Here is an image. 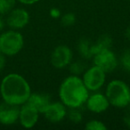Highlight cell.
I'll return each mask as SVG.
<instances>
[{"label":"cell","instance_id":"obj_1","mask_svg":"<svg viewBox=\"0 0 130 130\" xmlns=\"http://www.w3.org/2000/svg\"><path fill=\"white\" fill-rule=\"evenodd\" d=\"M0 93L4 102L20 106L28 101L31 90L29 84L23 77L17 73H11L3 78Z\"/></svg>","mask_w":130,"mask_h":130},{"label":"cell","instance_id":"obj_2","mask_svg":"<svg viewBox=\"0 0 130 130\" xmlns=\"http://www.w3.org/2000/svg\"><path fill=\"white\" fill-rule=\"evenodd\" d=\"M88 92L82 78L71 75L61 82L59 88V97L67 108H79L87 102L89 96Z\"/></svg>","mask_w":130,"mask_h":130},{"label":"cell","instance_id":"obj_3","mask_svg":"<svg viewBox=\"0 0 130 130\" xmlns=\"http://www.w3.org/2000/svg\"><path fill=\"white\" fill-rule=\"evenodd\" d=\"M105 95L110 104L116 108H126L129 105L130 88L120 79H113L107 85Z\"/></svg>","mask_w":130,"mask_h":130},{"label":"cell","instance_id":"obj_4","mask_svg":"<svg viewBox=\"0 0 130 130\" xmlns=\"http://www.w3.org/2000/svg\"><path fill=\"white\" fill-rule=\"evenodd\" d=\"M23 45V37L18 31L9 30L0 36V52L4 55H15L21 52Z\"/></svg>","mask_w":130,"mask_h":130},{"label":"cell","instance_id":"obj_5","mask_svg":"<svg viewBox=\"0 0 130 130\" xmlns=\"http://www.w3.org/2000/svg\"><path fill=\"white\" fill-rule=\"evenodd\" d=\"M106 73L95 65L84 71L82 78L84 85L88 89V91L99 90L104 85Z\"/></svg>","mask_w":130,"mask_h":130},{"label":"cell","instance_id":"obj_6","mask_svg":"<svg viewBox=\"0 0 130 130\" xmlns=\"http://www.w3.org/2000/svg\"><path fill=\"white\" fill-rule=\"evenodd\" d=\"M73 58L72 50L68 45H60L53 50L50 56V61L55 69H64L69 66Z\"/></svg>","mask_w":130,"mask_h":130},{"label":"cell","instance_id":"obj_7","mask_svg":"<svg viewBox=\"0 0 130 130\" xmlns=\"http://www.w3.org/2000/svg\"><path fill=\"white\" fill-rule=\"evenodd\" d=\"M92 59L94 65L102 69L105 73L111 72L118 66L117 57L115 54L110 50V48L96 53Z\"/></svg>","mask_w":130,"mask_h":130},{"label":"cell","instance_id":"obj_8","mask_svg":"<svg viewBox=\"0 0 130 130\" xmlns=\"http://www.w3.org/2000/svg\"><path fill=\"white\" fill-rule=\"evenodd\" d=\"M20 107L4 102L0 104V122L3 125H13L19 120Z\"/></svg>","mask_w":130,"mask_h":130},{"label":"cell","instance_id":"obj_9","mask_svg":"<svg viewBox=\"0 0 130 130\" xmlns=\"http://www.w3.org/2000/svg\"><path fill=\"white\" fill-rule=\"evenodd\" d=\"M39 112L28 103L22 104L20 108L19 121L21 125L25 128H31L38 123Z\"/></svg>","mask_w":130,"mask_h":130},{"label":"cell","instance_id":"obj_10","mask_svg":"<svg viewBox=\"0 0 130 130\" xmlns=\"http://www.w3.org/2000/svg\"><path fill=\"white\" fill-rule=\"evenodd\" d=\"M29 22V14L22 8L13 9L9 13L6 23L11 29H20L28 25Z\"/></svg>","mask_w":130,"mask_h":130},{"label":"cell","instance_id":"obj_11","mask_svg":"<svg viewBox=\"0 0 130 130\" xmlns=\"http://www.w3.org/2000/svg\"><path fill=\"white\" fill-rule=\"evenodd\" d=\"M67 107L61 102H54L43 112L45 118L51 123H58L67 116Z\"/></svg>","mask_w":130,"mask_h":130},{"label":"cell","instance_id":"obj_12","mask_svg":"<svg viewBox=\"0 0 130 130\" xmlns=\"http://www.w3.org/2000/svg\"><path fill=\"white\" fill-rule=\"evenodd\" d=\"M86 105L88 110L94 113H102L108 110L110 107V103L107 99L106 95L101 93H95L88 96Z\"/></svg>","mask_w":130,"mask_h":130},{"label":"cell","instance_id":"obj_13","mask_svg":"<svg viewBox=\"0 0 130 130\" xmlns=\"http://www.w3.org/2000/svg\"><path fill=\"white\" fill-rule=\"evenodd\" d=\"M26 103L34 107L39 113H43L52 102H51V97L48 94L33 93V94H30L29 99Z\"/></svg>","mask_w":130,"mask_h":130},{"label":"cell","instance_id":"obj_14","mask_svg":"<svg viewBox=\"0 0 130 130\" xmlns=\"http://www.w3.org/2000/svg\"><path fill=\"white\" fill-rule=\"evenodd\" d=\"M78 51L80 55L85 59L93 58V43L87 38H81L78 44Z\"/></svg>","mask_w":130,"mask_h":130},{"label":"cell","instance_id":"obj_15","mask_svg":"<svg viewBox=\"0 0 130 130\" xmlns=\"http://www.w3.org/2000/svg\"><path fill=\"white\" fill-rule=\"evenodd\" d=\"M112 44V39L109 35H103L98 38L95 43H93V54L94 55L96 53L105 49H110Z\"/></svg>","mask_w":130,"mask_h":130},{"label":"cell","instance_id":"obj_16","mask_svg":"<svg viewBox=\"0 0 130 130\" xmlns=\"http://www.w3.org/2000/svg\"><path fill=\"white\" fill-rule=\"evenodd\" d=\"M16 0H0V14L9 13L13 9Z\"/></svg>","mask_w":130,"mask_h":130},{"label":"cell","instance_id":"obj_17","mask_svg":"<svg viewBox=\"0 0 130 130\" xmlns=\"http://www.w3.org/2000/svg\"><path fill=\"white\" fill-rule=\"evenodd\" d=\"M85 128L87 130H107V126L104 123L97 119L87 121L85 125Z\"/></svg>","mask_w":130,"mask_h":130},{"label":"cell","instance_id":"obj_18","mask_svg":"<svg viewBox=\"0 0 130 130\" xmlns=\"http://www.w3.org/2000/svg\"><path fill=\"white\" fill-rule=\"evenodd\" d=\"M70 71L72 73V75L78 76L79 74L84 73V71H85V64H84V62L79 61L71 62L70 63Z\"/></svg>","mask_w":130,"mask_h":130},{"label":"cell","instance_id":"obj_19","mask_svg":"<svg viewBox=\"0 0 130 130\" xmlns=\"http://www.w3.org/2000/svg\"><path fill=\"white\" fill-rule=\"evenodd\" d=\"M76 22V16L72 13H67L61 16V23L64 27H71Z\"/></svg>","mask_w":130,"mask_h":130},{"label":"cell","instance_id":"obj_20","mask_svg":"<svg viewBox=\"0 0 130 130\" xmlns=\"http://www.w3.org/2000/svg\"><path fill=\"white\" fill-rule=\"evenodd\" d=\"M78 109V108H71L70 111L67 112L70 120L75 124H78L80 121H82V113Z\"/></svg>","mask_w":130,"mask_h":130},{"label":"cell","instance_id":"obj_21","mask_svg":"<svg viewBox=\"0 0 130 130\" xmlns=\"http://www.w3.org/2000/svg\"><path fill=\"white\" fill-rule=\"evenodd\" d=\"M120 63L125 71L130 72V48L123 52L120 57Z\"/></svg>","mask_w":130,"mask_h":130},{"label":"cell","instance_id":"obj_22","mask_svg":"<svg viewBox=\"0 0 130 130\" xmlns=\"http://www.w3.org/2000/svg\"><path fill=\"white\" fill-rule=\"evenodd\" d=\"M123 121H124V124L126 126V127H128L130 129V108H129V110H126V113L124 114Z\"/></svg>","mask_w":130,"mask_h":130},{"label":"cell","instance_id":"obj_23","mask_svg":"<svg viewBox=\"0 0 130 130\" xmlns=\"http://www.w3.org/2000/svg\"><path fill=\"white\" fill-rule=\"evenodd\" d=\"M49 13H50V16L54 19H58L61 17V11L58 8H52Z\"/></svg>","mask_w":130,"mask_h":130},{"label":"cell","instance_id":"obj_24","mask_svg":"<svg viewBox=\"0 0 130 130\" xmlns=\"http://www.w3.org/2000/svg\"><path fill=\"white\" fill-rule=\"evenodd\" d=\"M5 65H6V58H5L4 54L0 52V71L4 69Z\"/></svg>","mask_w":130,"mask_h":130},{"label":"cell","instance_id":"obj_25","mask_svg":"<svg viewBox=\"0 0 130 130\" xmlns=\"http://www.w3.org/2000/svg\"><path fill=\"white\" fill-rule=\"evenodd\" d=\"M17 1H19L20 3H22V4L23 5H34L36 4V3H38V1H40V0H17Z\"/></svg>","mask_w":130,"mask_h":130},{"label":"cell","instance_id":"obj_26","mask_svg":"<svg viewBox=\"0 0 130 130\" xmlns=\"http://www.w3.org/2000/svg\"><path fill=\"white\" fill-rule=\"evenodd\" d=\"M5 23H6V22H5L4 19H3L2 16L0 15V31L2 30V29L5 28Z\"/></svg>","mask_w":130,"mask_h":130},{"label":"cell","instance_id":"obj_27","mask_svg":"<svg viewBox=\"0 0 130 130\" xmlns=\"http://www.w3.org/2000/svg\"><path fill=\"white\" fill-rule=\"evenodd\" d=\"M126 36L127 38V39L130 41V26L126 29Z\"/></svg>","mask_w":130,"mask_h":130},{"label":"cell","instance_id":"obj_28","mask_svg":"<svg viewBox=\"0 0 130 130\" xmlns=\"http://www.w3.org/2000/svg\"><path fill=\"white\" fill-rule=\"evenodd\" d=\"M129 106H130V102H129Z\"/></svg>","mask_w":130,"mask_h":130}]
</instances>
